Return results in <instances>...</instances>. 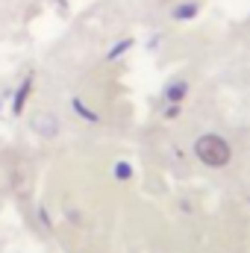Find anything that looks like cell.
<instances>
[{
  "label": "cell",
  "instance_id": "obj_1",
  "mask_svg": "<svg viewBox=\"0 0 250 253\" xmlns=\"http://www.w3.org/2000/svg\"><path fill=\"white\" fill-rule=\"evenodd\" d=\"M194 153H197V159H200L203 165H209V168H224V165L230 162V156H233L227 138H221V135H215V132L200 135V138L194 141Z\"/></svg>",
  "mask_w": 250,
  "mask_h": 253
},
{
  "label": "cell",
  "instance_id": "obj_2",
  "mask_svg": "<svg viewBox=\"0 0 250 253\" xmlns=\"http://www.w3.org/2000/svg\"><path fill=\"white\" fill-rule=\"evenodd\" d=\"M186 91H188L186 83H177V85H171V88H168V100H183V97H186Z\"/></svg>",
  "mask_w": 250,
  "mask_h": 253
},
{
  "label": "cell",
  "instance_id": "obj_3",
  "mask_svg": "<svg viewBox=\"0 0 250 253\" xmlns=\"http://www.w3.org/2000/svg\"><path fill=\"white\" fill-rule=\"evenodd\" d=\"M27 91H30V80L24 83V88L18 91V100H15V112H21V106H24V100H27Z\"/></svg>",
  "mask_w": 250,
  "mask_h": 253
}]
</instances>
